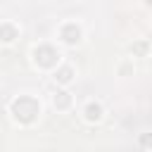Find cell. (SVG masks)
I'll return each mask as SVG.
<instances>
[{
	"label": "cell",
	"instance_id": "obj_2",
	"mask_svg": "<svg viewBox=\"0 0 152 152\" xmlns=\"http://www.w3.org/2000/svg\"><path fill=\"white\" fill-rule=\"evenodd\" d=\"M69 74H71V71H69V69H62V71H59V76H57V78H59V81H62V83H66V81H69V78H71V76H69Z\"/></svg>",
	"mask_w": 152,
	"mask_h": 152
},
{
	"label": "cell",
	"instance_id": "obj_1",
	"mask_svg": "<svg viewBox=\"0 0 152 152\" xmlns=\"http://www.w3.org/2000/svg\"><path fill=\"white\" fill-rule=\"evenodd\" d=\"M100 114H102V109H100V104H88V109H86V116L93 121V119H100Z\"/></svg>",
	"mask_w": 152,
	"mask_h": 152
}]
</instances>
